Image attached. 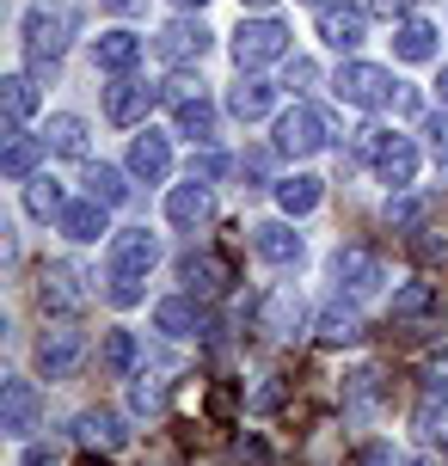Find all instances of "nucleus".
Masks as SVG:
<instances>
[{"mask_svg": "<svg viewBox=\"0 0 448 466\" xmlns=\"http://www.w3.org/2000/svg\"><path fill=\"white\" fill-rule=\"evenodd\" d=\"M160 264V239L148 228H123L111 233V301L117 307H136L142 301V277Z\"/></svg>", "mask_w": 448, "mask_h": 466, "instance_id": "obj_1", "label": "nucleus"}, {"mask_svg": "<svg viewBox=\"0 0 448 466\" xmlns=\"http://www.w3.org/2000/svg\"><path fill=\"white\" fill-rule=\"evenodd\" d=\"M331 93L344 98V105H362V111H381L387 98H393V74L375 68V62H344L338 80H331Z\"/></svg>", "mask_w": 448, "mask_h": 466, "instance_id": "obj_2", "label": "nucleus"}, {"mask_svg": "<svg viewBox=\"0 0 448 466\" xmlns=\"http://www.w3.org/2000/svg\"><path fill=\"white\" fill-rule=\"evenodd\" d=\"M283 56H289V31H283L277 19H246V25L234 31V62H239L246 74L264 68V62H283Z\"/></svg>", "mask_w": 448, "mask_h": 466, "instance_id": "obj_3", "label": "nucleus"}, {"mask_svg": "<svg viewBox=\"0 0 448 466\" xmlns=\"http://www.w3.org/2000/svg\"><path fill=\"white\" fill-rule=\"evenodd\" d=\"M326 116L313 111V105H295V111H283V123H277V154H289V160H307V154H320L326 147Z\"/></svg>", "mask_w": 448, "mask_h": 466, "instance_id": "obj_4", "label": "nucleus"}, {"mask_svg": "<svg viewBox=\"0 0 448 466\" xmlns=\"http://www.w3.org/2000/svg\"><path fill=\"white\" fill-rule=\"evenodd\" d=\"M68 31H74V19L68 13H49V6H31L25 13V56L44 68V62H56L62 49H68Z\"/></svg>", "mask_w": 448, "mask_h": 466, "instance_id": "obj_5", "label": "nucleus"}, {"mask_svg": "<svg viewBox=\"0 0 448 466\" xmlns=\"http://www.w3.org/2000/svg\"><path fill=\"white\" fill-rule=\"evenodd\" d=\"M80 356H87V338L74 326H49L44 338H37V369H44L49 380H68V374L80 369Z\"/></svg>", "mask_w": 448, "mask_h": 466, "instance_id": "obj_6", "label": "nucleus"}, {"mask_svg": "<svg viewBox=\"0 0 448 466\" xmlns=\"http://www.w3.org/2000/svg\"><path fill=\"white\" fill-rule=\"evenodd\" d=\"M154 98H160V86H148L136 74H117V80L105 86V116H111V123H142V116L154 111Z\"/></svg>", "mask_w": 448, "mask_h": 466, "instance_id": "obj_7", "label": "nucleus"}, {"mask_svg": "<svg viewBox=\"0 0 448 466\" xmlns=\"http://www.w3.org/2000/svg\"><path fill=\"white\" fill-rule=\"evenodd\" d=\"M331 277H338V289H351V295H375L381 282H387V270H381L375 252H362V246H344V252L331 258Z\"/></svg>", "mask_w": 448, "mask_h": 466, "instance_id": "obj_8", "label": "nucleus"}, {"mask_svg": "<svg viewBox=\"0 0 448 466\" xmlns=\"http://www.w3.org/2000/svg\"><path fill=\"white\" fill-rule=\"evenodd\" d=\"M0 430L25 442L31 430H37V393H31V380H6L0 387Z\"/></svg>", "mask_w": 448, "mask_h": 466, "instance_id": "obj_9", "label": "nucleus"}, {"mask_svg": "<svg viewBox=\"0 0 448 466\" xmlns=\"http://www.w3.org/2000/svg\"><path fill=\"white\" fill-rule=\"evenodd\" d=\"M320 37H326L331 49H356L362 44V37H369V13H362V6H351V0H344V6H320Z\"/></svg>", "mask_w": 448, "mask_h": 466, "instance_id": "obj_10", "label": "nucleus"}, {"mask_svg": "<svg viewBox=\"0 0 448 466\" xmlns=\"http://www.w3.org/2000/svg\"><path fill=\"white\" fill-rule=\"evenodd\" d=\"M56 228L68 233L74 246H98V233H111V209L105 203H93V197H80V203H68L62 209V221Z\"/></svg>", "mask_w": 448, "mask_h": 466, "instance_id": "obj_11", "label": "nucleus"}, {"mask_svg": "<svg viewBox=\"0 0 448 466\" xmlns=\"http://www.w3.org/2000/svg\"><path fill=\"white\" fill-rule=\"evenodd\" d=\"M136 62H142V37H136V31H98L93 37V68L129 74Z\"/></svg>", "mask_w": 448, "mask_h": 466, "instance_id": "obj_12", "label": "nucleus"}, {"mask_svg": "<svg viewBox=\"0 0 448 466\" xmlns=\"http://www.w3.org/2000/svg\"><path fill=\"white\" fill-rule=\"evenodd\" d=\"M301 319H307V307H301V295H295V289H270V295H264L259 326L270 331V338H295V331H301Z\"/></svg>", "mask_w": 448, "mask_h": 466, "instance_id": "obj_13", "label": "nucleus"}, {"mask_svg": "<svg viewBox=\"0 0 448 466\" xmlns=\"http://www.w3.org/2000/svg\"><path fill=\"white\" fill-rule=\"evenodd\" d=\"M252 252L264 264H301V233L289 228V221H259L252 228Z\"/></svg>", "mask_w": 448, "mask_h": 466, "instance_id": "obj_14", "label": "nucleus"}, {"mask_svg": "<svg viewBox=\"0 0 448 466\" xmlns=\"http://www.w3.org/2000/svg\"><path fill=\"white\" fill-rule=\"evenodd\" d=\"M375 178H381L387 190H405L412 178H418V147H412L405 136H393V141L375 154Z\"/></svg>", "mask_w": 448, "mask_h": 466, "instance_id": "obj_15", "label": "nucleus"}, {"mask_svg": "<svg viewBox=\"0 0 448 466\" xmlns=\"http://www.w3.org/2000/svg\"><path fill=\"white\" fill-rule=\"evenodd\" d=\"M166 56V62H203V49H209V31L197 19H178V25H166L160 31V44H154Z\"/></svg>", "mask_w": 448, "mask_h": 466, "instance_id": "obj_16", "label": "nucleus"}, {"mask_svg": "<svg viewBox=\"0 0 448 466\" xmlns=\"http://www.w3.org/2000/svg\"><path fill=\"white\" fill-rule=\"evenodd\" d=\"M129 172H136V178H148V185H160L166 172H172V141L154 136V129H148V136H136V147H129Z\"/></svg>", "mask_w": 448, "mask_h": 466, "instance_id": "obj_17", "label": "nucleus"}, {"mask_svg": "<svg viewBox=\"0 0 448 466\" xmlns=\"http://www.w3.org/2000/svg\"><path fill=\"white\" fill-rule=\"evenodd\" d=\"M166 221H172V228H203V221H209V190L197 185V178H190V185H172L166 190Z\"/></svg>", "mask_w": 448, "mask_h": 466, "instance_id": "obj_18", "label": "nucleus"}, {"mask_svg": "<svg viewBox=\"0 0 448 466\" xmlns=\"http://www.w3.org/2000/svg\"><path fill=\"white\" fill-rule=\"evenodd\" d=\"M44 307H56V313H74V307H87L80 270H68V264H49V270H44Z\"/></svg>", "mask_w": 448, "mask_h": 466, "instance_id": "obj_19", "label": "nucleus"}, {"mask_svg": "<svg viewBox=\"0 0 448 466\" xmlns=\"http://www.w3.org/2000/svg\"><path fill=\"white\" fill-rule=\"evenodd\" d=\"M44 147H49L44 136L13 129V136H6V154H0V172H6V178H31V172H37V160H44Z\"/></svg>", "mask_w": 448, "mask_h": 466, "instance_id": "obj_20", "label": "nucleus"}, {"mask_svg": "<svg viewBox=\"0 0 448 466\" xmlns=\"http://www.w3.org/2000/svg\"><path fill=\"white\" fill-rule=\"evenodd\" d=\"M172 123H178V136H190V141H209V136H215V105H209L203 93L172 98Z\"/></svg>", "mask_w": 448, "mask_h": 466, "instance_id": "obj_21", "label": "nucleus"}, {"mask_svg": "<svg viewBox=\"0 0 448 466\" xmlns=\"http://www.w3.org/2000/svg\"><path fill=\"white\" fill-rule=\"evenodd\" d=\"M185 289H190V295H203V301L221 295V289H228V264L209 258V252H190L185 258Z\"/></svg>", "mask_w": 448, "mask_h": 466, "instance_id": "obj_22", "label": "nucleus"}, {"mask_svg": "<svg viewBox=\"0 0 448 466\" xmlns=\"http://www.w3.org/2000/svg\"><path fill=\"white\" fill-rule=\"evenodd\" d=\"M270 105H277V86H264V80H239L234 93H228V111H234L239 123H259V116H270Z\"/></svg>", "mask_w": 448, "mask_h": 466, "instance_id": "obj_23", "label": "nucleus"}, {"mask_svg": "<svg viewBox=\"0 0 448 466\" xmlns=\"http://www.w3.org/2000/svg\"><path fill=\"white\" fill-rule=\"evenodd\" d=\"M0 98H6V136H13V129H25V116H37V105H44V98H37V86H31L25 74L0 80Z\"/></svg>", "mask_w": 448, "mask_h": 466, "instance_id": "obj_24", "label": "nucleus"}, {"mask_svg": "<svg viewBox=\"0 0 448 466\" xmlns=\"http://www.w3.org/2000/svg\"><path fill=\"white\" fill-rule=\"evenodd\" d=\"M393 56H400V62H430V56H436V25L405 19L400 31H393Z\"/></svg>", "mask_w": 448, "mask_h": 466, "instance_id": "obj_25", "label": "nucleus"}, {"mask_svg": "<svg viewBox=\"0 0 448 466\" xmlns=\"http://www.w3.org/2000/svg\"><path fill=\"white\" fill-rule=\"evenodd\" d=\"M320 197H326V190H320V178L295 172V178H283V185H277V209H283V215H313V209H320Z\"/></svg>", "mask_w": 448, "mask_h": 466, "instance_id": "obj_26", "label": "nucleus"}, {"mask_svg": "<svg viewBox=\"0 0 448 466\" xmlns=\"http://www.w3.org/2000/svg\"><path fill=\"white\" fill-rule=\"evenodd\" d=\"M87 197H93V203H105V209H117L123 197H129V178H123L117 166H87Z\"/></svg>", "mask_w": 448, "mask_h": 466, "instance_id": "obj_27", "label": "nucleus"}, {"mask_svg": "<svg viewBox=\"0 0 448 466\" xmlns=\"http://www.w3.org/2000/svg\"><path fill=\"white\" fill-rule=\"evenodd\" d=\"M98 362H105V374H117V380H123V374H129V369H136V331H105V344H98Z\"/></svg>", "mask_w": 448, "mask_h": 466, "instance_id": "obj_28", "label": "nucleus"}, {"mask_svg": "<svg viewBox=\"0 0 448 466\" xmlns=\"http://www.w3.org/2000/svg\"><path fill=\"white\" fill-rule=\"evenodd\" d=\"M49 147L56 154H68V160H87V123L80 116H49Z\"/></svg>", "mask_w": 448, "mask_h": 466, "instance_id": "obj_29", "label": "nucleus"}, {"mask_svg": "<svg viewBox=\"0 0 448 466\" xmlns=\"http://www.w3.org/2000/svg\"><path fill=\"white\" fill-rule=\"evenodd\" d=\"M25 209L37 215V221H62L68 197H62V185H56V178H31V190H25Z\"/></svg>", "mask_w": 448, "mask_h": 466, "instance_id": "obj_30", "label": "nucleus"}, {"mask_svg": "<svg viewBox=\"0 0 448 466\" xmlns=\"http://www.w3.org/2000/svg\"><path fill=\"white\" fill-rule=\"evenodd\" d=\"M412 430L424 436V442H448V399L443 393H430L418 411H412Z\"/></svg>", "mask_w": 448, "mask_h": 466, "instance_id": "obj_31", "label": "nucleus"}, {"mask_svg": "<svg viewBox=\"0 0 448 466\" xmlns=\"http://www.w3.org/2000/svg\"><path fill=\"white\" fill-rule=\"evenodd\" d=\"M154 331H166V338H190V331H197V307L178 301V295L160 301V307H154Z\"/></svg>", "mask_w": 448, "mask_h": 466, "instance_id": "obj_32", "label": "nucleus"}, {"mask_svg": "<svg viewBox=\"0 0 448 466\" xmlns=\"http://www.w3.org/2000/svg\"><path fill=\"white\" fill-rule=\"evenodd\" d=\"M80 442L87 448H117L123 442V423L111 411H80Z\"/></svg>", "mask_w": 448, "mask_h": 466, "instance_id": "obj_33", "label": "nucleus"}, {"mask_svg": "<svg viewBox=\"0 0 448 466\" xmlns=\"http://www.w3.org/2000/svg\"><path fill=\"white\" fill-rule=\"evenodd\" d=\"M430 307H436V282H405L393 295V319H424Z\"/></svg>", "mask_w": 448, "mask_h": 466, "instance_id": "obj_34", "label": "nucleus"}, {"mask_svg": "<svg viewBox=\"0 0 448 466\" xmlns=\"http://www.w3.org/2000/svg\"><path fill=\"white\" fill-rule=\"evenodd\" d=\"M320 338H326V344H356V338H362V319H356L351 307H326V313H320Z\"/></svg>", "mask_w": 448, "mask_h": 466, "instance_id": "obj_35", "label": "nucleus"}, {"mask_svg": "<svg viewBox=\"0 0 448 466\" xmlns=\"http://www.w3.org/2000/svg\"><path fill=\"white\" fill-rule=\"evenodd\" d=\"M221 172H228V154H197V160H190V178H197V185H215V178H221Z\"/></svg>", "mask_w": 448, "mask_h": 466, "instance_id": "obj_36", "label": "nucleus"}, {"mask_svg": "<svg viewBox=\"0 0 448 466\" xmlns=\"http://www.w3.org/2000/svg\"><path fill=\"white\" fill-rule=\"evenodd\" d=\"M356 466H400V454H393V442H369L356 454Z\"/></svg>", "mask_w": 448, "mask_h": 466, "instance_id": "obj_37", "label": "nucleus"}, {"mask_svg": "<svg viewBox=\"0 0 448 466\" xmlns=\"http://www.w3.org/2000/svg\"><path fill=\"white\" fill-rule=\"evenodd\" d=\"M424 380H430V393H443V387H448V350H436V356L424 362Z\"/></svg>", "mask_w": 448, "mask_h": 466, "instance_id": "obj_38", "label": "nucleus"}, {"mask_svg": "<svg viewBox=\"0 0 448 466\" xmlns=\"http://www.w3.org/2000/svg\"><path fill=\"white\" fill-rule=\"evenodd\" d=\"M160 387H148V380H136V393H129V405H136V411H160Z\"/></svg>", "mask_w": 448, "mask_h": 466, "instance_id": "obj_39", "label": "nucleus"}, {"mask_svg": "<svg viewBox=\"0 0 448 466\" xmlns=\"http://www.w3.org/2000/svg\"><path fill=\"white\" fill-rule=\"evenodd\" d=\"M239 461L246 466H270V448H264L259 436H239Z\"/></svg>", "mask_w": 448, "mask_h": 466, "instance_id": "obj_40", "label": "nucleus"}, {"mask_svg": "<svg viewBox=\"0 0 448 466\" xmlns=\"http://www.w3.org/2000/svg\"><path fill=\"white\" fill-rule=\"evenodd\" d=\"M418 203H412V197H400V203H393V209H387V221H393V228H412V221H418Z\"/></svg>", "mask_w": 448, "mask_h": 466, "instance_id": "obj_41", "label": "nucleus"}, {"mask_svg": "<svg viewBox=\"0 0 448 466\" xmlns=\"http://www.w3.org/2000/svg\"><path fill=\"white\" fill-rule=\"evenodd\" d=\"M430 147H436V166H448V123L430 116Z\"/></svg>", "mask_w": 448, "mask_h": 466, "instance_id": "obj_42", "label": "nucleus"}, {"mask_svg": "<svg viewBox=\"0 0 448 466\" xmlns=\"http://www.w3.org/2000/svg\"><path fill=\"white\" fill-rule=\"evenodd\" d=\"M295 80H301V86H313V80H320V68H313V62H295V68H289V86H295Z\"/></svg>", "mask_w": 448, "mask_h": 466, "instance_id": "obj_43", "label": "nucleus"}, {"mask_svg": "<svg viewBox=\"0 0 448 466\" xmlns=\"http://www.w3.org/2000/svg\"><path fill=\"white\" fill-rule=\"evenodd\" d=\"M19 466H56V454H49V448H25Z\"/></svg>", "mask_w": 448, "mask_h": 466, "instance_id": "obj_44", "label": "nucleus"}, {"mask_svg": "<svg viewBox=\"0 0 448 466\" xmlns=\"http://www.w3.org/2000/svg\"><path fill=\"white\" fill-rule=\"evenodd\" d=\"M105 6H117V13H136V0H105Z\"/></svg>", "mask_w": 448, "mask_h": 466, "instance_id": "obj_45", "label": "nucleus"}, {"mask_svg": "<svg viewBox=\"0 0 448 466\" xmlns=\"http://www.w3.org/2000/svg\"><path fill=\"white\" fill-rule=\"evenodd\" d=\"M172 6H185V13H190V6H197V13H203V6H209V0H172Z\"/></svg>", "mask_w": 448, "mask_h": 466, "instance_id": "obj_46", "label": "nucleus"}, {"mask_svg": "<svg viewBox=\"0 0 448 466\" xmlns=\"http://www.w3.org/2000/svg\"><path fill=\"white\" fill-rule=\"evenodd\" d=\"M436 93H443V105H448V68H443V80H436Z\"/></svg>", "mask_w": 448, "mask_h": 466, "instance_id": "obj_47", "label": "nucleus"}, {"mask_svg": "<svg viewBox=\"0 0 448 466\" xmlns=\"http://www.w3.org/2000/svg\"><path fill=\"white\" fill-rule=\"evenodd\" d=\"M381 6H387V13H393V6H412V0H381Z\"/></svg>", "mask_w": 448, "mask_h": 466, "instance_id": "obj_48", "label": "nucleus"}, {"mask_svg": "<svg viewBox=\"0 0 448 466\" xmlns=\"http://www.w3.org/2000/svg\"><path fill=\"white\" fill-rule=\"evenodd\" d=\"M239 6H277V0H239Z\"/></svg>", "mask_w": 448, "mask_h": 466, "instance_id": "obj_49", "label": "nucleus"}, {"mask_svg": "<svg viewBox=\"0 0 448 466\" xmlns=\"http://www.w3.org/2000/svg\"><path fill=\"white\" fill-rule=\"evenodd\" d=\"M418 466H443V461H436V454H424V461H418Z\"/></svg>", "mask_w": 448, "mask_h": 466, "instance_id": "obj_50", "label": "nucleus"}]
</instances>
